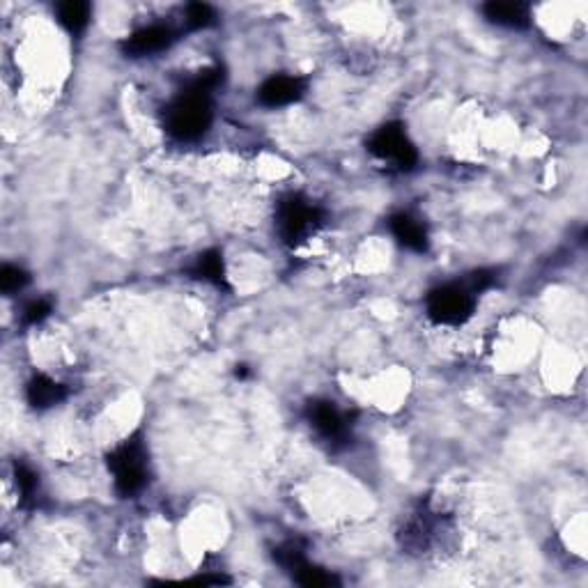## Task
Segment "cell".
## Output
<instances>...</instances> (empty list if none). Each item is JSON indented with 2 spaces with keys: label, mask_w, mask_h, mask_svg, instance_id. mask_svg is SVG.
I'll return each instance as SVG.
<instances>
[{
  "label": "cell",
  "mask_w": 588,
  "mask_h": 588,
  "mask_svg": "<svg viewBox=\"0 0 588 588\" xmlns=\"http://www.w3.org/2000/svg\"><path fill=\"white\" fill-rule=\"evenodd\" d=\"M214 95L184 83L161 111V127L177 143H196L212 129Z\"/></svg>",
  "instance_id": "obj_1"
},
{
  "label": "cell",
  "mask_w": 588,
  "mask_h": 588,
  "mask_svg": "<svg viewBox=\"0 0 588 588\" xmlns=\"http://www.w3.org/2000/svg\"><path fill=\"white\" fill-rule=\"evenodd\" d=\"M324 226H327V212H324V207L313 203L304 193H285L276 203V235L290 249L306 244Z\"/></svg>",
  "instance_id": "obj_2"
},
{
  "label": "cell",
  "mask_w": 588,
  "mask_h": 588,
  "mask_svg": "<svg viewBox=\"0 0 588 588\" xmlns=\"http://www.w3.org/2000/svg\"><path fill=\"white\" fill-rule=\"evenodd\" d=\"M106 467L113 476V487L120 499H134L150 483V458L141 432H134L120 441L106 455Z\"/></svg>",
  "instance_id": "obj_3"
},
{
  "label": "cell",
  "mask_w": 588,
  "mask_h": 588,
  "mask_svg": "<svg viewBox=\"0 0 588 588\" xmlns=\"http://www.w3.org/2000/svg\"><path fill=\"white\" fill-rule=\"evenodd\" d=\"M478 294L467 281H451L437 285L425 297V315L437 327H462L476 313Z\"/></svg>",
  "instance_id": "obj_4"
},
{
  "label": "cell",
  "mask_w": 588,
  "mask_h": 588,
  "mask_svg": "<svg viewBox=\"0 0 588 588\" xmlns=\"http://www.w3.org/2000/svg\"><path fill=\"white\" fill-rule=\"evenodd\" d=\"M304 419L311 430L329 446V451H343L354 439V414L340 409L334 400L315 398L306 402Z\"/></svg>",
  "instance_id": "obj_5"
},
{
  "label": "cell",
  "mask_w": 588,
  "mask_h": 588,
  "mask_svg": "<svg viewBox=\"0 0 588 588\" xmlns=\"http://www.w3.org/2000/svg\"><path fill=\"white\" fill-rule=\"evenodd\" d=\"M366 150L398 173H412L419 166V150L402 122H386L368 136Z\"/></svg>",
  "instance_id": "obj_6"
},
{
  "label": "cell",
  "mask_w": 588,
  "mask_h": 588,
  "mask_svg": "<svg viewBox=\"0 0 588 588\" xmlns=\"http://www.w3.org/2000/svg\"><path fill=\"white\" fill-rule=\"evenodd\" d=\"M446 517L432 510L430 501H421L409 513L398 531L400 547L407 554H428L432 547L439 545V540L446 533Z\"/></svg>",
  "instance_id": "obj_7"
},
{
  "label": "cell",
  "mask_w": 588,
  "mask_h": 588,
  "mask_svg": "<svg viewBox=\"0 0 588 588\" xmlns=\"http://www.w3.org/2000/svg\"><path fill=\"white\" fill-rule=\"evenodd\" d=\"M177 40H180V33L173 26H168V23H150V26H143L127 35L120 42V51L127 58H152L168 51Z\"/></svg>",
  "instance_id": "obj_8"
},
{
  "label": "cell",
  "mask_w": 588,
  "mask_h": 588,
  "mask_svg": "<svg viewBox=\"0 0 588 588\" xmlns=\"http://www.w3.org/2000/svg\"><path fill=\"white\" fill-rule=\"evenodd\" d=\"M308 92V79L297 74H274L260 85L255 92L260 106L265 108H283L290 104H297L299 99H304Z\"/></svg>",
  "instance_id": "obj_9"
},
{
  "label": "cell",
  "mask_w": 588,
  "mask_h": 588,
  "mask_svg": "<svg viewBox=\"0 0 588 588\" xmlns=\"http://www.w3.org/2000/svg\"><path fill=\"white\" fill-rule=\"evenodd\" d=\"M386 223H389L391 235L402 249L419 253V255L430 251V230L428 226H425L421 216H416L407 210H400V212H393Z\"/></svg>",
  "instance_id": "obj_10"
},
{
  "label": "cell",
  "mask_w": 588,
  "mask_h": 588,
  "mask_svg": "<svg viewBox=\"0 0 588 588\" xmlns=\"http://www.w3.org/2000/svg\"><path fill=\"white\" fill-rule=\"evenodd\" d=\"M67 396V386L46 373H35L26 382V402L35 412H46V409L63 405Z\"/></svg>",
  "instance_id": "obj_11"
},
{
  "label": "cell",
  "mask_w": 588,
  "mask_h": 588,
  "mask_svg": "<svg viewBox=\"0 0 588 588\" xmlns=\"http://www.w3.org/2000/svg\"><path fill=\"white\" fill-rule=\"evenodd\" d=\"M184 272H187V276L193 278V281H203L223 292L230 290L226 276V260H223L221 249H207L203 253H198Z\"/></svg>",
  "instance_id": "obj_12"
},
{
  "label": "cell",
  "mask_w": 588,
  "mask_h": 588,
  "mask_svg": "<svg viewBox=\"0 0 588 588\" xmlns=\"http://www.w3.org/2000/svg\"><path fill=\"white\" fill-rule=\"evenodd\" d=\"M483 17L499 28L526 30L531 26V7L526 3H490L483 5Z\"/></svg>",
  "instance_id": "obj_13"
},
{
  "label": "cell",
  "mask_w": 588,
  "mask_h": 588,
  "mask_svg": "<svg viewBox=\"0 0 588 588\" xmlns=\"http://www.w3.org/2000/svg\"><path fill=\"white\" fill-rule=\"evenodd\" d=\"M90 19H92L90 3H81V0H69V3H60L56 7V21L72 37H81L85 30H88Z\"/></svg>",
  "instance_id": "obj_14"
},
{
  "label": "cell",
  "mask_w": 588,
  "mask_h": 588,
  "mask_svg": "<svg viewBox=\"0 0 588 588\" xmlns=\"http://www.w3.org/2000/svg\"><path fill=\"white\" fill-rule=\"evenodd\" d=\"M14 483L19 490V506L33 508L37 504V494H40V476L28 464L17 462L14 464Z\"/></svg>",
  "instance_id": "obj_15"
},
{
  "label": "cell",
  "mask_w": 588,
  "mask_h": 588,
  "mask_svg": "<svg viewBox=\"0 0 588 588\" xmlns=\"http://www.w3.org/2000/svg\"><path fill=\"white\" fill-rule=\"evenodd\" d=\"M219 23V14L212 5L207 3H189L184 7V28L191 30V33H198V30H207Z\"/></svg>",
  "instance_id": "obj_16"
},
{
  "label": "cell",
  "mask_w": 588,
  "mask_h": 588,
  "mask_svg": "<svg viewBox=\"0 0 588 588\" xmlns=\"http://www.w3.org/2000/svg\"><path fill=\"white\" fill-rule=\"evenodd\" d=\"M28 283H30V274L23 267L3 265V269H0V290H3V294H7V297L26 290Z\"/></svg>",
  "instance_id": "obj_17"
},
{
  "label": "cell",
  "mask_w": 588,
  "mask_h": 588,
  "mask_svg": "<svg viewBox=\"0 0 588 588\" xmlns=\"http://www.w3.org/2000/svg\"><path fill=\"white\" fill-rule=\"evenodd\" d=\"M53 313V301L40 297V299H33L28 301L26 306H23L21 311V324H26V327H40L42 322H46Z\"/></svg>",
  "instance_id": "obj_18"
},
{
  "label": "cell",
  "mask_w": 588,
  "mask_h": 588,
  "mask_svg": "<svg viewBox=\"0 0 588 588\" xmlns=\"http://www.w3.org/2000/svg\"><path fill=\"white\" fill-rule=\"evenodd\" d=\"M497 272L494 269H476V272H471L464 281H467V285L471 290H474L476 294H483L487 290H492L494 285H497Z\"/></svg>",
  "instance_id": "obj_19"
},
{
  "label": "cell",
  "mask_w": 588,
  "mask_h": 588,
  "mask_svg": "<svg viewBox=\"0 0 588 588\" xmlns=\"http://www.w3.org/2000/svg\"><path fill=\"white\" fill-rule=\"evenodd\" d=\"M189 582L203 584V586H210V584L221 586V584H230V577H223V575H198V577L189 579Z\"/></svg>",
  "instance_id": "obj_20"
},
{
  "label": "cell",
  "mask_w": 588,
  "mask_h": 588,
  "mask_svg": "<svg viewBox=\"0 0 588 588\" xmlns=\"http://www.w3.org/2000/svg\"><path fill=\"white\" fill-rule=\"evenodd\" d=\"M235 377L237 379H249L251 377V368L244 366V363H239V366H235Z\"/></svg>",
  "instance_id": "obj_21"
}]
</instances>
